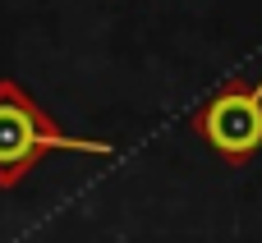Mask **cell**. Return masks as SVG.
<instances>
[{"mask_svg":"<svg viewBox=\"0 0 262 243\" xmlns=\"http://www.w3.org/2000/svg\"><path fill=\"white\" fill-rule=\"evenodd\" d=\"M51 152L115 156L111 142L64 133L14 78H0V188H18V184L28 179V170H32L41 156H51Z\"/></svg>","mask_w":262,"mask_h":243,"instance_id":"cell-1","label":"cell"},{"mask_svg":"<svg viewBox=\"0 0 262 243\" xmlns=\"http://www.w3.org/2000/svg\"><path fill=\"white\" fill-rule=\"evenodd\" d=\"M198 138L230 165H244L262 147V78L253 87L226 83L198 115H193Z\"/></svg>","mask_w":262,"mask_h":243,"instance_id":"cell-2","label":"cell"}]
</instances>
